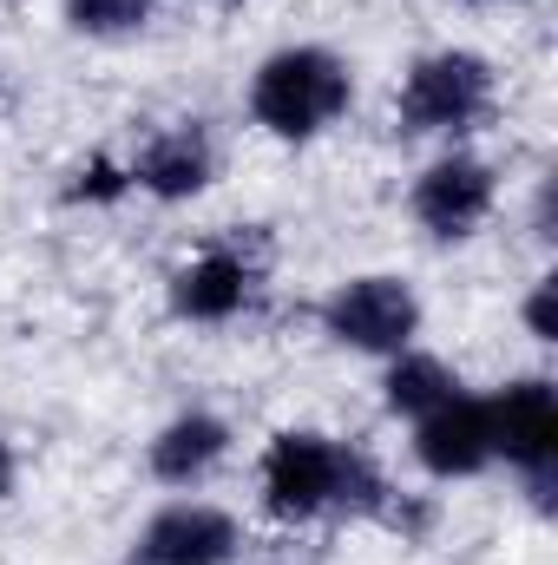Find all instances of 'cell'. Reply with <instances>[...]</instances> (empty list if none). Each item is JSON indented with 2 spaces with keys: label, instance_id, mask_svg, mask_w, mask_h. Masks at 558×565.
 I'll list each match as a JSON object with an SVG mask.
<instances>
[{
  "label": "cell",
  "instance_id": "277c9868",
  "mask_svg": "<svg viewBox=\"0 0 558 565\" xmlns=\"http://www.w3.org/2000/svg\"><path fill=\"white\" fill-rule=\"evenodd\" d=\"M315 329L348 349V355H368V362H388L401 349H415L420 329H427V302L401 270H362V277H342L322 302H315Z\"/></svg>",
  "mask_w": 558,
  "mask_h": 565
},
{
  "label": "cell",
  "instance_id": "3957f363",
  "mask_svg": "<svg viewBox=\"0 0 558 565\" xmlns=\"http://www.w3.org/2000/svg\"><path fill=\"white\" fill-rule=\"evenodd\" d=\"M500 113V66L480 46H427L395 86V132L415 145H466Z\"/></svg>",
  "mask_w": 558,
  "mask_h": 565
},
{
  "label": "cell",
  "instance_id": "8992f818",
  "mask_svg": "<svg viewBox=\"0 0 558 565\" xmlns=\"http://www.w3.org/2000/svg\"><path fill=\"white\" fill-rule=\"evenodd\" d=\"M493 408V447L500 467L526 487V500L539 513H552L558 493V382L552 375H513L500 388H486Z\"/></svg>",
  "mask_w": 558,
  "mask_h": 565
},
{
  "label": "cell",
  "instance_id": "e0dca14e",
  "mask_svg": "<svg viewBox=\"0 0 558 565\" xmlns=\"http://www.w3.org/2000/svg\"><path fill=\"white\" fill-rule=\"evenodd\" d=\"M466 7H513V0H466Z\"/></svg>",
  "mask_w": 558,
  "mask_h": 565
},
{
  "label": "cell",
  "instance_id": "5b68a950",
  "mask_svg": "<svg viewBox=\"0 0 558 565\" xmlns=\"http://www.w3.org/2000/svg\"><path fill=\"white\" fill-rule=\"evenodd\" d=\"M500 211V164L473 145H440L408 178V217L427 244H473Z\"/></svg>",
  "mask_w": 558,
  "mask_h": 565
},
{
  "label": "cell",
  "instance_id": "9a60e30c",
  "mask_svg": "<svg viewBox=\"0 0 558 565\" xmlns=\"http://www.w3.org/2000/svg\"><path fill=\"white\" fill-rule=\"evenodd\" d=\"M533 237L552 250V237H558V224H552V178H539V191H533Z\"/></svg>",
  "mask_w": 558,
  "mask_h": 565
},
{
  "label": "cell",
  "instance_id": "2e32d148",
  "mask_svg": "<svg viewBox=\"0 0 558 565\" xmlns=\"http://www.w3.org/2000/svg\"><path fill=\"white\" fill-rule=\"evenodd\" d=\"M13 487H20V454H13V440L0 434V507L13 500Z\"/></svg>",
  "mask_w": 558,
  "mask_h": 565
},
{
  "label": "cell",
  "instance_id": "52a82bcc",
  "mask_svg": "<svg viewBox=\"0 0 558 565\" xmlns=\"http://www.w3.org/2000/svg\"><path fill=\"white\" fill-rule=\"evenodd\" d=\"M264 250L244 244V237H217L204 250H191L171 277H164V309L171 322H191V329H224L237 316H250V302L264 296Z\"/></svg>",
  "mask_w": 558,
  "mask_h": 565
},
{
  "label": "cell",
  "instance_id": "4fadbf2b",
  "mask_svg": "<svg viewBox=\"0 0 558 565\" xmlns=\"http://www.w3.org/2000/svg\"><path fill=\"white\" fill-rule=\"evenodd\" d=\"M158 7L164 0H60V20L79 40H139L158 20Z\"/></svg>",
  "mask_w": 558,
  "mask_h": 565
},
{
  "label": "cell",
  "instance_id": "6da1fadb",
  "mask_svg": "<svg viewBox=\"0 0 558 565\" xmlns=\"http://www.w3.org/2000/svg\"><path fill=\"white\" fill-rule=\"evenodd\" d=\"M257 500L277 526H329V520H395V487L382 460L329 427H277L257 454Z\"/></svg>",
  "mask_w": 558,
  "mask_h": 565
},
{
  "label": "cell",
  "instance_id": "ba28073f",
  "mask_svg": "<svg viewBox=\"0 0 558 565\" xmlns=\"http://www.w3.org/2000/svg\"><path fill=\"white\" fill-rule=\"evenodd\" d=\"M132 553L144 565H244L250 526L204 493H171L164 507H151Z\"/></svg>",
  "mask_w": 558,
  "mask_h": 565
},
{
  "label": "cell",
  "instance_id": "9c48e42d",
  "mask_svg": "<svg viewBox=\"0 0 558 565\" xmlns=\"http://www.w3.org/2000/svg\"><path fill=\"white\" fill-rule=\"evenodd\" d=\"M217 178H224V145L211 132V119H164L126 158V191H139L151 204H191Z\"/></svg>",
  "mask_w": 558,
  "mask_h": 565
},
{
  "label": "cell",
  "instance_id": "7c38bea8",
  "mask_svg": "<svg viewBox=\"0 0 558 565\" xmlns=\"http://www.w3.org/2000/svg\"><path fill=\"white\" fill-rule=\"evenodd\" d=\"M460 388H466V382H460V369H453L447 355L420 349V342L382 362V408H388L395 422H408V427H415L420 415H433V408H447Z\"/></svg>",
  "mask_w": 558,
  "mask_h": 565
},
{
  "label": "cell",
  "instance_id": "30bf717a",
  "mask_svg": "<svg viewBox=\"0 0 558 565\" xmlns=\"http://www.w3.org/2000/svg\"><path fill=\"white\" fill-rule=\"evenodd\" d=\"M408 454L433 487H460V480H480L500 467V447H493V408L480 388H460L447 408L420 415L408 427Z\"/></svg>",
  "mask_w": 558,
  "mask_h": 565
},
{
  "label": "cell",
  "instance_id": "8fae6325",
  "mask_svg": "<svg viewBox=\"0 0 558 565\" xmlns=\"http://www.w3.org/2000/svg\"><path fill=\"white\" fill-rule=\"evenodd\" d=\"M237 454V427L217 408H178L171 422L144 440V473L164 493H197L224 473V460Z\"/></svg>",
  "mask_w": 558,
  "mask_h": 565
},
{
  "label": "cell",
  "instance_id": "d6986e66",
  "mask_svg": "<svg viewBox=\"0 0 558 565\" xmlns=\"http://www.w3.org/2000/svg\"><path fill=\"white\" fill-rule=\"evenodd\" d=\"M211 7H244V0H211Z\"/></svg>",
  "mask_w": 558,
  "mask_h": 565
},
{
  "label": "cell",
  "instance_id": "ac0fdd59",
  "mask_svg": "<svg viewBox=\"0 0 558 565\" xmlns=\"http://www.w3.org/2000/svg\"><path fill=\"white\" fill-rule=\"evenodd\" d=\"M112 565H144V559H139V553H126V559H112Z\"/></svg>",
  "mask_w": 558,
  "mask_h": 565
},
{
  "label": "cell",
  "instance_id": "5bb4252c",
  "mask_svg": "<svg viewBox=\"0 0 558 565\" xmlns=\"http://www.w3.org/2000/svg\"><path fill=\"white\" fill-rule=\"evenodd\" d=\"M519 322H526V335H533L539 349H552V342H558V270H539V277L526 282Z\"/></svg>",
  "mask_w": 558,
  "mask_h": 565
},
{
  "label": "cell",
  "instance_id": "7a4b0ae2",
  "mask_svg": "<svg viewBox=\"0 0 558 565\" xmlns=\"http://www.w3.org/2000/svg\"><path fill=\"white\" fill-rule=\"evenodd\" d=\"M244 113L264 139L315 145L355 113V60L322 46V40H289L270 46L244 86Z\"/></svg>",
  "mask_w": 558,
  "mask_h": 565
}]
</instances>
